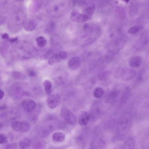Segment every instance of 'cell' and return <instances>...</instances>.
Listing matches in <instances>:
<instances>
[{
	"instance_id": "1",
	"label": "cell",
	"mask_w": 149,
	"mask_h": 149,
	"mask_svg": "<svg viewBox=\"0 0 149 149\" xmlns=\"http://www.w3.org/2000/svg\"><path fill=\"white\" fill-rule=\"evenodd\" d=\"M61 116L66 122L70 124L73 125L76 121L75 116L65 106H63L62 108Z\"/></svg>"
},
{
	"instance_id": "2",
	"label": "cell",
	"mask_w": 149,
	"mask_h": 149,
	"mask_svg": "<svg viewBox=\"0 0 149 149\" xmlns=\"http://www.w3.org/2000/svg\"><path fill=\"white\" fill-rule=\"evenodd\" d=\"M12 125L14 130L22 133L28 132L31 127L30 123L26 121H15L12 123Z\"/></svg>"
},
{
	"instance_id": "3",
	"label": "cell",
	"mask_w": 149,
	"mask_h": 149,
	"mask_svg": "<svg viewBox=\"0 0 149 149\" xmlns=\"http://www.w3.org/2000/svg\"><path fill=\"white\" fill-rule=\"evenodd\" d=\"M61 102V98L58 94H54L50 95L47 100L48 106L51 108L54 109L58 107Z\"/></svg>"
},
{
	"instance_id": "4",
	"label": "cell",
	"mask_w": 149,
	"mask_h": 149,
	"mask_svg": "<svg viewBox=\"0 0 149 149\" xmlns=\"http://www.w3.org/2000/svg\"><path fill=\"white\" fill-rule=\"evenodd\" d=\"M136 74V72L134 70L127 69H122L120 76L123 80L126 81L133 79Z\"/></svg>"
},
{
	"instance_id": "5",
	"label": "cell",
	"mask_w": 149,
	"mask_h": 149,
	"mask_svg": "<svg viewBox=\"0 0 149 149\" xmlns=\"http://www.w3.org/2000/svg\"><path fill=\"white\" fill-rule=\"evenodd\" d=\"M70 17L73 21L79 23H83L89 20L84 14H81L76 11L71 12Z\"/></svg>"
},
{
	"instance_id": "6",
	"label": "cell",
	"mask_w": 149,
	"mask_h": 149,
	"mask_svg": "<svg viewBox=\"0 0 149 149\" xmlns=\"http://www.w3.org/2000/svg\"><path fill=\"white\" fill-rule=\"evenodd\" d=\"M22 106L25 111L30 112L35 109L36 106V104L35 101L33 100L26 99L23 101Z\"/></svg>"
},
{
	"instance_id": "7",
	"label": "cell",
	"mask_w": 149,
	"mask_h": 149,
	"mask_svg": "<svg viewBox=\"0 0 149 149\" xmlns=\"http://www.w3.org/2000/svg\"><path fill=\"white\" fill-rule=\"evenodd\" d=\"M69 68L72 70H76L78 69L80 65V60L79 58L76 57L73 58L69 61L68 63Z\"/></svg>"
},
{
	"instance_id": "8",
	"label": "cell",
	"mask_w": 149,
	"mask_h": 149,
	"mask_svg": "<svg viewBox=\"0 0 149 149\" xmlns=\"http://www.w3.org/2000/svg\"><path fill=\"white\" fill-rule=\"evenodd\" d=\"M90 120V116L86 111H82L80 114L79 117V121L80 125L82 126L86 125Z\"/></svg>"
},
{
	"instance_id": "9",
	"label": "cell",
	"mask_w": 149,
	"mask_h": 149,
	"mask_svg": "<svg viewBox=\"0 0 149 149\" xmlns=\"http://www.w3.org/2000/svg\"><path fill=\"white\" fill-rule=\"evenodd\" d=\"M142 62L141 58L139 56H135L131 58L129 61V65L131 67L137 68L141 65Z\"/></svg>"
},
{
	"instance_id": "10",
	"label": "cell",
	"mask_w": 149,
	"mask_h": 149,
	"mask_svg": "<svg viewBox=\"0 0 149 149\" xmlns=\"http://www.w3.org/2000/svg\"><path fill=\"white\" fill-rule=\"evenodd\" d=\"M25 29L27 31H31L33 30L36 28V25L35 22L31 20H28L24 23Z\"/></svg>"
},
{
	"instance_id": "11",
	"label": "cell",
	"mask_w": 149,
	"mask_h": 149,
	"mask_svg": "<svg viewBox=\"0 0 149 149\" xmlns=\"http://www.w3.org/2000/svg\"><path fill=\"white\" fill-rule=\"evenodd\" d=\"M66 137L64 134L60 132L54 133L53 135L52 139L54 141L56 142H63Z\"/></svg>"
},
{
	"instance_id": "12",
	"label": "cell",
	"mask_w": 149,
	"mask_h": 149,
	"mask_svg": "<svg viewBox=\"0 0 149 149\" xmlns=\"http://www.w3.org/2000/svg\"><path fill=\"white\" fill-rule=\"evenodd\" d=\"M112 74V72L109 71H103L98 74V78L100 80L104 81L109 78L111 76Z\"/></svg>"
},
{
	"instance_id": "13",
	"label": "cell",
	"mask_w": 149,
	"mask_h": 149,
	"mask_svg": "<svg viewBox=\"0 0 149 149\" xmlns=\"http://www.w3.org/2000/svg\"><path fill=\"white\" fill-rule=\"evenodd\" d=\"M95 9V5H93L85 9L84 14L89 19H91L94 14Z\"/></svg>"
},
{
	"instance_id": "14",
	"label": "cell",
	"mask_w": 149,
	"mask_h": 149,
	"mask_svg": "<svg viewBox=\"0 0 149 149\" xmlns=\"http://www.w3.org/2000/svg\"><path fill=\"white\" fill-rule=\"evenodd\" d=\"M31 143V141L29 139L25 138L19 142V146L22 149L27 148L30 146Z\"/></svg>"
},
{
	"instance_id": "15",
	"label": "cell",
	"mask_w": 149,
	"mask_h": 149,
	"mask_svg": "<svg viewBox=\"0 0 149 149\" xmlns=\"http://www.w3.org/2000/svg\"><path fill=\"white\" fill-rule=\"evenodd\" d=\"M44 85L46 93L48 95L51 94L52 92V84L51 82L46 80L44 82Z\"/></svg>"
},
{
	"instance_id": "16",
	"label": "cell",
	"mask_w": 149,
	"mask_h": 149,
	"mask_svg": "<svg viewBox=\"0 0 149 149\" xmlns=\"http://www.w3.org/2000/svg\"><path fill=\"white\" fill-rule=\"evenodd\" d=\"M104 93V90L100 87L96 88L94 92V97L97 98H101L103 96Z\"/></svg>"
},
{
	"instance_id": "17",
	"label": "cell",
	"mask_w": 149,
	"mask_h": 149,
	"mask_svg": "<svg viewBox=\"0 0 149 149\" xmlns=\"http://www.w3.org/2000/svg\"><path fill=\"white\" fill-rule=\"evenodd\" d=\"M36 41L37 46L43 48L46 45V40L43 36L38 37L37 38Z\"/></svg>"
},
{
	"instance_id": "18",
	"label": "cell",
	"mask_w": 149,
	"mask_h": 149,
	"mask_svg": "<svg viewBox=\"0 0 149 149\" xmlns=\"http://www.w3.org/2000/svg\"><path fill=\"white\" fill-rule=\"evenodd\" d=\"M55 25L53 22H49L46 25L45 29V32L46 33H49L51 32L55 29Z\"/></svg>"
},
{
	"instance_id": "19",
	"label": "cell",
	"mask_w": 149,
	"mask_h": 149,
	"mask_svg": "<svg viewBox=\"0 0 149 149\" xmlns=\"http://www.w3.org/2000/svg\"><path fill=\"white\" fill-rule=\"evenodd\" d=\"M12 76L15 79L18 80L24 79L25 76L21 73L17 71H14L12 73Z\"/></svg>"
},
{
	"instance_id": "20",
	"label": "cell",
	"mask_w": 149,
	"mask_h": 149,
	"mask_svg": "<svg viewBox=\"0 0 149 149\" xmlns=\"http://www.w3.org/2000/svg\"><path fill=\"white\" fill-rule=\"evenodd\" d=\"M8 142V139L7 137L3 134H0V144H6Z\"/></svg>"
},
{
	"instance_id": "21",
	"label": "cell",
	"mask_w": 149,
	"mask_h": 149,
	"mask_svg": "<svg viewBox=\"0 0 149 149\" xmlns=\"http://www.w3.org/2000/svg\"><path fill=\"white\" fill-rule=\"evenodd\" d=\"M139 28L138 27H133L128 30V33L130 34H135L139 32Z\"/></svg>"
},
{
	"instance_id": "22",
	"label": "cell",
	"mask_w": 149,
	"mask_h": 149,
	"mask_svg": "<svg viewBox=\"0 0 149 149\" xmlns=\"http://www.w3.org/2000/svg\"><path fill=\"white\" fill-rule=\"evenodd\" d=\"M59 55L61 58L64 59H66L67 58L68 54L67 52L62 51L60 53Z\"/></svg>"
},
{
	"instance_id": "23",
	"label": "cell",
	"mask_w": 149,
	"mask_h": 149,
	"mask_svg": "<svg viewBox=\"0 0 149 149\" xmlns=\"http://www.w3.org/2000/svg\"><path fill=\"white\" fill-rule=\"evenodd\" d=\"M28 74L30 77H33L36 75L35 72L32 70H29L28 72Z\"/></svg>"
},
{
	"instance_id": "24",
	"label": "cell",
	"mask_w": 149,
	"mask_h": 149,
	"mask_svg": "<svg viewBox=\"0 0 149 149\" xmlns=\"http://www.w3.org/2000/svg\"><path fill=\"white\" fill-rule=\"evenodd\" d=\"M5 95L4 92L2 90L0 89V100H2Z\"/></svg>"
},
{
	"instance_id": "25",
	"label": "cell",
	"mask_w": 149,
	"mask_h": 149,
	"mask_svg": "<svg viewBox=\"0 0 149 149\" xmlns=\"http://www.w3.org/2000/svg\"><path fill=\"white\" fill-rule=\"evenodd\" d=\"M59 58L58 55L57 54H55L52 56L51 59L55 60H58Z\"/></svg>"
},
{
	"instance_id": "26",
	"label": "cell",
	"mask_w": 149,
	"mask_h": 149,
	"mask_svg": "<svg viewBox=\"0 0 149 149\" xmlns=\"http://www.w3.org/2000/svg\"><path fill=\"white\" fill-rule=\"evenodd\" d=\"M8 39H9L8 40L9 41V42H10V43H14V42L18 40V38L17 37L15 38H11V39H9V38Z\"/></svg>"
},
{
	"instance_id": "27",
	"label": "cell",
	"mask_w": 149,
	"mask_h": 149,
	"mask_svg": "<svg viewBox=\"0 0 149 149\" xmlns=\"http://www.w3.org/2000/svg\"><path fill=\"white\" fill-rule=\"evenodd\" d=\"M48 63L50 65H53L55 63V60L51 59L49 60Z\"/></svg>"
},
{
	"instance_id": "28",
	"label": "cell",
	"mask_w": 149,
	"mask_h": 149,
	"mask_svg": "<svg viewBox=\"0 0 149 149\" xmlns=\"http://www.w3.org/2000/svg\"><path fill=\"white\" fill-rule=\"evenodd\" d=\"M2 38L3 39H8L9 38V36L8 35L7 33H5L2 36Z\"/></svg>"
},
{
	"instance_id": "29",
	"label": "cell",
	"mask_w": 149,
	"mask_h": 149,
	"mask_svg": "<svg viewBox=\"0 0 149 149\" xmlns=\"http://www.w3.org/2000/svg\"><path fill=\"white\" fill-rule=\"evenodd\" d=\"M59 9V8L58 5H55L53 7V10L55 11H57Z\"/></svg>"
},
{
	"instance_id": "30",
	"label": "cell",
	"mask_w": 149,
	"mask_h": 149,
	"mask_svg": "<svg viewBox=\"0 0 149 149\" xmlns=\"http://www.w3.org/2000/svg\"><path fill=\"white\" fill-rule=\"evenodd\" d=\"M89 27V26L87 24H85L83 27V29L85 30H86Z\"/></svg>"
},
{
	"instance_id": "31",
	"label": "cell",
	"mask_w": 149,
	"mask_h": 149,
	"mask_svg": "<svg viewBox=\"0 0 149 149\" xmlns=\"http://www.w3.org/2000/svg\"><path fill=\"white\" fill-rule=\"evenodd\" d=\"M3 123L1 122H0V131H1L2 130L3 127Z\"/></svg>"
},
{
	"instance_id": "32",
	"label": "cell",
	"mask_w": 149,
	"mask_h": 149,
	"mask_svg": "<svg viewBox=\"0 0 149 149\" xmlns=\"http://www.w3.org/2000/svg\"><path fill=\"white\" fill-rule=\"evenodd\" d=\"M15 1L17 2H20L23 1L24 0H15Z\"/></svg>"
}]
</instances>
